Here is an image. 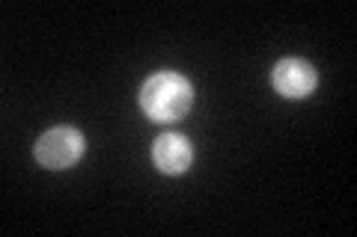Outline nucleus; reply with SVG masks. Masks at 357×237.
<instances>
[{"instance_id":"obj_4","label":"nucleus","mask_w":357,"mask_h":237,"mask_svg":"<svg viewBox=\"0 0 357 237\" xmlns=\"http://www.w3.org/2000/svg\"><path fill=\"white\" fill-rule=\"evenodd\" d=\"M191 161H194V149L182 133H161L152 142V163L164 175H185L191 169Z\"/></svg>"},{"instance_id":"obj_2","label":"nucleus","mask_w":357,"mask_h":237,"mask_svg":"<svg viewBox=\"0 0 357 237\" xmlns=\"http://www.w3.org/2000/svg\"><path fill=\"white\" fill-rule=\"evenodd\" d=\"M84 152H86L84 133L72 125H57V128L45 131L36 140V145H33V154H36L39 166L54 169V172L57 169H72L84 157Z\"/></svg>"},{"instance_id":"obj_3","label":"nucleus","mask_w":357,"mask_h":237,"mask_svg":"<svg viewBox=\"0 0 357 237\" xmlns=\"http://www.w3.org/2000/svg\"><path fill=\"white\" fill-rule=\"evenodd\" d=\"M271 86L283 98H307L316 92L319 72L301 56H286L271 69Z\"/></svg>"},{"instance_id":"obj_1","label":"nucleus","mask_w":357,"mask_h":237,"mask_svg":"<svg viewBox=\"0 0 357 237\" xmlns=\"http://www.w3.org/2000/svg\"><path fill=\"white\" fill-rule=\"evenodd\" d=\"M194 104V86L178 72H155L140 86V110L152 122H176Z\"/></svg>"}]
</instances>
